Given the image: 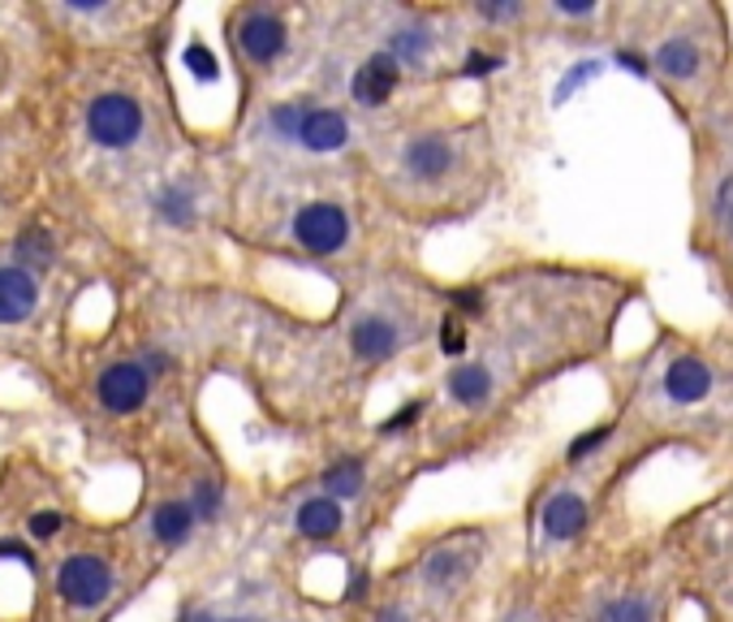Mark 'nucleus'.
<instances>
[{
  "instance_id": "1",
  "label": "nucleus",
  "mask_w": 733,
  "mask_h": 622,
  "mask_svg": "<svg viewBox=\"0 0 733 622\" xmlns=\"http://www.w3.org/2000/svg\"><path fill=\"white\" fill-rule=\"evenodd\" d=\"M293 243L311 256H337L345 243H349V216L342 204H328V200H315V204H302L293 216Z\"/></svg>"
},
{
  "instance_id": "2",
  "label": "nucleus",
  "mask_w": 733,
  "mask_h": 622,
  "mask_svg": "<svg viewBox=\"0 0 733 622\" xmlns=\"http://www.w3.org/2000/svg\"><path fill=\"white\" fill-rule=\"evenodd\" d=\"M87 130L99 148H130L143 135V108L130 96H99L87 108Z\"/></svg>"
},
{
  "instance_id": "3",
  "label": "nucleus",
  "mask_w": 733,
  "mask_h": 622,
  "mask_svg": "<svg viewBox=\"0 0 733 622\" xmlns=\"http://www.w3.org/2000/svg\"><path fill=\"white\" fill-rule=\"evenodd\" d=\"M61 597L69 601V605H78V610H91L99 605L108 592H112V570L104 567L99 558L91 554H78V558H69L65 567H61Z\"/></svg>"
},
{
  "instance_id": "4",
  "label": "nucleus",
  "mask_w": 733,
  "mask_h": 622,
  "mask_svg": "<svg viewBox=\"0 0 733 622\" xmlns=\"http://www.w3.org/2000/svg\"><path fill=\"white\" fill-rule=\"evenodd\" d=\"M147 389H151V372L143 363H112L99 376V403L117 415L139 411L147 403Z\"/></svg>"
},
{
  "instance_id": "5",
  "label": "nucleus",
  "mask_w": 733,
  "mask_h": 622,
  "mask_svg": "<svg viewBox=\"0 0 733 622\" xmlns=\"http://www.w3.org/2000/svg\"><path fill=\"white\" fill-rule=\"evenodd\" d=\"M285 44H290V31H285V22H281L277 13H268V9L246 13L242 26H238V49H242L250 61H259V65L277 61V56L285 52Z\"/></svg>"
},
{
  "instance_id": "6",
  "label": "nucleus",
  "mask_w": 733,
  "mask_h": 622,
  "mask_svg": "<svg viewBox=\"0 0 733 622\" xmlns=\"http://www.w3.org/2000/svg\"><path fill=\"white\" fill-rule=\"evenodd\" d=\"M397 83H401V65L392 61L389 52H371V56L358 65L349 92H354V100L363 104V108H380V104L397 92Z\"/></svg>"
},
{
  "instance_id": "7",
  "label": "nucleus",
  "mask_w": 733,
  "mask_h": 622,
  "mask_svg": "<svg viewBox=\"0 0 733 622\" xmlns=\"http://www.w3.org/2000/svg\"><path fill=\"white\" fill-rule=\"evenodd\" d=\"M349 351H354V360L363 363H385L401 351V329L392 320H385V315H363L349 329Z\"/></svg>"
},
{
  "instance_id": "8",
  "label": "nucleus",
  "mask_w": 733,
  "mask_h": 622,
  "mask_svg": "<svg viewBox=\"0 0 733 622\" xmlns=\"http://www.w3.org/2000/svg\"><path fill=\"white\" fill-rule=\"evenodd\" d=\"M665 394H669V403H678V407L703 403V398L712 394V367L703 360H694V355L673 360L665 367Z\"/></svg>"
},
{
  "instance_id": "9",
  "label": "nucleus",
  "mask_w": 733,
  "mask_h": 622,
  "mask_svg": "<svg viewBox=\"0 0 733 622\" xmlns=\"http://www.w3.org/2000/svg\"><path fill=\"white\" fill-rule=\"evenodd\" d=\"M401 164H406V173L419 178V182H440V178L453 169V148H449V139H440V135H414V139L406 143V152H401Z\"/></svg>"
},
{
  "instance_id": "10",
  "label": "nucleus",
  "mask_w": 733,
  "mask_h": 622,
  "mask_svg": "<svg viewBox=\"0 0 733 622\" xmlns=\"http://www.w3.org/2000/svg\"><path fill=\"white\" fill-rule=\"evenodd\" d=\"M586 518H591V511H586V502L579 493H552V497L543 502L539 523H543V536H548V540H574V536H583Z\"/></svg>"
},
{
  "instance_id": "11",
  "label": "nucleus",
  "mask_w": 733,
  "mask_h": 622,
  "mask_svg": "<svg viewBox=\"0 0 733 622\" xmlns=\"http://www.w3.org/2000/svg\"><path fill=\"white\" fill-rule=\"evenodd\" d=\"M40 303V286L31 268H0V324L26 320Z\"/></svg>"
},
{
  "instance_id": "12",
  "label": "nucleus",
  "mask_w": 733,
  "mask_h": 622,
  "mask_svg": "<svg viewBox=\"0 0 733 622\" xmlns=\"http://www.w3.org/2000/svg\"><path fill=\"white\" fill-rule=\"evenodd\" d=\"M345 139H349V126H345V117L337 108H311L306 112V121H302V135H298V143L306 148V152H342Z\"/></svg>"
},
{
  "instance_id": "13",
  "label": "nucleus",
  "mask_w": 733,
  "mask_h": 622,
  "mask_svg": "<svg viewBox=\"0 0 733 622\" xmlns=\"http://www.w3.org/2000/svg\"><path fill=\"white\" fill-rule=\"evenodd\" d=\"M293 523H298V532H302L306 540L324 545V540H333V536L342 532V502L328 497V493H324V497H311V502L298 506Z\"/></svg>"
},
{
  "instance_id": "14",
  "label": "nucleus",
  "mask_w": 733,
  "mask_h": 622,
  "mask_svg": "<svg viewBox=\"0 0 733 622\" xmlns=\"http://www.w3.org/2000/svg\"><path fill=\"white\" fill-rule=\"evenodd\" d=\"M444 389H449V398L457 403V407H484L492 398V372L484 363H457L449 376H444Z\"/></svg>"
},
{
  "instance_id": "15",
  "label": "nucleus",
  "mask_w": 733,
  "mask_h": 622,
  "mask_svg": "<svg viewBox=\"0 0 733 622\" xmlns=\"http://www.w3.org/2000/svg\"><path fill=\"white\" fill-rule=\"evenodd\" d=\"M471 570H475V554H466V549H436L428 558V567H423V579L436 592H457L471 579Z\"/></svg>"
},
{
  "instance_id": "16",
  "label": "nucleus",
  "mask_w": 733,
  "mask_h": 622,
  "mask_svg": "<svg viewBox=\"0 0 733 622\" xmlns=\"http://www.w3.org/2000/svg\"><path fill=\"white\" fill-rule=\"evenodd\" d=\"M699 65H703V56H699V49L690 40H665L656 49V69L665 78H673V83H690L699 74Z\"/></svg>"
},
{
  "instance_id": "17",
  "label": "nucleus",
  "mask_w": 733,
  "mask_h": 622,
  "mask_svg": "<svg viewBox=\"0 0 733 622\" xmlns=\"http://www.w3.org/2000/svg\"><path fill=\"white\" fill-rule=\"evenodd\" d=\"M195 523L198 518L195 511H191V502H164V506L151 515V532H155L160 545H182Z\"/></svg>"
},
{
  "instance_id": "18",
  "label": "nucleus",
  "mask_w": 733,
  "mask_h": 622,
  "mask_svg": "<svg viewBox=\"0 0 733 622\" xmlns=\"http://www.w3.org/2000/svg\"><path fill=\"white\" fill-rule=\"evenodd\" d=\"M363 484H367V471H363L358 459H337V463L324 471V489H328V497H337V502L363 497Z\"/></svg>"
},
{
  "instance_id": "19",
  "label": "nucleus",
  "mask_w": 733,
  "mask_h": 622,
  "mask_svg": "<svg viewBox=\"0 0 733 622\" xmlns=\"http://www.w3.org/2000/svg\"><path fill=\"white\" fill-rule=\"evenodd\" d=\"M389 56L397 65H423L432 56V35L423 26H401L389 35Z\"/></svg>"
},
{
  "instance_id": "20",
  "label": "nucleus",
  "mask_w": 733,
  "mask_h": 622,
  "mask_svg": "<svg viewBox=\"0 0 733 622\" xmlns=\"http://www.w3.org/2000/svg\"><path fill=\"white\" fill-rule=\"evenodd\" d=\"M595 622H656V610H651V601L647 597H613V601H604L600 605V614Z\"/></svg>"
},
{
  "instance_id": "21",
  "label": "nucleus",
  "mask_w": 733,
  "mask_h": 622,
  "mask_svg": "<svg viewBox=\"0 0 733 622\" xmlns=\"http://www.w3.org/2000/svg\"><path fill=\"white\" fill-rule=\"evenodd\" d=\"M155 212H160L169 225H191V221H195V200H191L186 186H169V191H160Z\"/></svg>"
},
{
  "instance_id": "22",
  "label": "nucleus",
  "mask_w": 733,
  "mask_h": 622,
  "mask_svg": "<svg viewBox=\"0 0 733 622\" xmlns=\"http://www.w3.org/2000/svg\"><path fill=\"white\" fill-rule=\"evenodd\" d=\"M306 112L311 108H302V104H277L272 112H268V126L281 135V139H293L298 143V135H302V121H306Z\"/></svg>"
},
{
  "instance_id": "23",
  "label": "nucleus",
  "mask_w": 733,
  "mask_h": 622,
  "mask_svg": "<svg viewBox=\"0 0 733 622\" xmlns=\"http://www.w3.org/2000/svg\"><path fill=\"white\" fill-rule=\"evenodd\" d=\"M220 502H225L220 484H216V480H198V484H195V502H191V511H195L198 523H212V518L220 515Z\"/></svg>"
},
{
  "instance_id": "24",
  "label": "nucleus",
  "mask_w": 733,
  "mask_h": 622,
  "mask_svg": "<svg viewBox=\"0 0 733 622\" xmlns=\"http://www.w3.org/2000/svg\"><path fill=\"white\" fill-rule=\"evenodd\" d=\"M608 437H613V428H608V423H600V428H591V432H583V437H574V441H570V450H565V459H570V463H583L586 454H595V450H600V446H604V441H608Z\"/></svg>"
},
{
  "instance_id": "25",
  "label": "nucleus",
  "mask_w": 733,
  "mask_h": 622,
  "mask_svg": "<svg viewBox=\"0 0 733 622\" xmlns=\"http://www.w3.org/2000/svg\"><path fill=\"white\" fill-rule=\"evenodd\" d=\"M440 351L453 360V355H466V324L462 320H453V315H444L440 320Z\"/></svg>"
},
{
  "instance_id": "26",
  "label": "nucleus",
  "mask_w": 733,
  "mask_h": 622,
  "mask_svg": "<svg viewBox=\"0 0 733 622\" xmlns=\"http://www.w3.org/2000/svg\"><path fill=\"white\" fill-rule=\"evenodd\" d=\"M186 69L195 74L198 83H216V74H220L216 56L203 49V44H191V49H186Z\"/></svg>"
},
{
  "instance_id": "27",
  "label": "nucleus",
  "mask_w": 733,
  "mask_h": 622,
  "mask_svg": "<svg viewBox=\"0 0 733 622\" xmlns=\"http://www.w3.org/2000/svg\"><path fill=\"white\" fill-rule=\"evenodd\" d=\"M419 415H423V403H419V398H414V403H401V407L392 411V419H385V423H380V432H385V437H392V432H406V428H410Z\"/></svg>"
},
{
  "instance_id": "28",
  "label": "nucleus",
  "mask_w": 733,
  "mask_h": 622,
  "mask_svg": "<svg viewBox=\"0 0 733 622\" xmlns=\"http://www.w3.org/2000/svg\"><path fill=\"white\" fill-rule=\"evenodd\" d=\"M475 13H479V18H488V22H509V18H518V13H522V4H518V0H479V4H475Z\"/></svg>"
},
{
  "instance_id": "29",
  "label": "nucleus",
  "mask_w": 733,
  "mask_h": 622,
  "mask_svg": "<svg viewBox=\"0 0 733 622\" xmlns=\"http://www.w3.org/2000/svg\"><path fill=\"white\" fill-rule=\"evenodd\" d=\"M595 69H600L595 61H579V65H574V69L565 74V83L557 87V104L565 100V96H574V92H579V87H583V83H586V78H595Z\"/></svg>"
},
{
  "instance_id": "30",
  "label": "nucleus",
  "mask_w": 733,
  "mask_h": 622,
  "mask_svg": "<svg viewBox=\"0 0 733 622\" xmlns=\"http://www.w3.org/2000/svg\"><path fill=\"white\" fill-rule=\"evenodd\" d=\"M492 69H500V56H488V52H471L466 65H462L466 78H488Z\"/></svg>"
},
{
  "instance_id": "31",
  "label": "nucleus",
  "mask_w": 733,
  "mask_h": 622,
  "mask_svg": "<svg viewBox=\"0 0 733 622\" xmlns=\"http://www.w3.org/2000/svg\"><path fill=\"white\" fill-rule=\"evenodd\" d=\"M18 259H35V264H44V259H48L44 238H40V234H26V238H18Z\"/></svg>"
},
{
  "instance_id": "32",
  "label": "nucleus",
  "mask_w": 733,
  "mask_h": 622,
  "mask_svg": "<svg viewBox=\"0 0 733 622\" xmlns=\"http://www.w3.org/2000/svg\"><path fill=\"white\" fill-rule=\"evenodd\" d=\"M61 523H65V518L56 515V511H44V515L31 518V532H35L40 540H48V536H56V532H61Z\"/></svg>"
},
{
  "instance_id": "33",
  "label": "nucleus",
  "mask_w": 733,
  "mask_h": 622,
  "mask_svg": "<svg viewBox=\"0 0 733 622\" xmlns=\"http://www.w3.org/2000/svg\"><path fill=\"white\" fill-rule=\"evenodd\" d=\"M552 9L565 13V18H591V13H595V0H552Z\"/></svg>"
},
{
  "instance_id": "34",
  "label": "nucleus",
  "mask_w": 733,
  "mask_h": 622,
  "mask_svg": "<svg viewBox=\"0 0 733 622\" xmlns=\"http://www.w3.org/2000/svg\"><path fill=\"white\" fill-rule=\"evenodd\" d=\"M453 308H466V315L484 311V294L479 290H453Z\"/></svg>"
},
{
  "instance_id": "35",
  "label": "nucleus",
  "mask_w": 733,
  "mask_h": 622,
  "mask_svg": "<svg viewBox=\"0 0 733 622\" xmlns=\"http://www.w3.org/2000/svg\"><path fill=\"white\" fill-rule=\"evenodd\" d=\"M716 212H721V216H725V212H730L733 207V173H725V178H721V186H716Z\"/></svg>"
},
{
  "instance_id": "36",
  "label": "nucleus",
  "mask_w": 733,
  "mask_h": 622,
  "mask_svg": "<svg viewBox=\"0 0 733 622\" xmlns=\"http://www.w3.org/2000/svg\"><path fill=\"white\" fill-rule=\"evenodd\" d=\"M367 597V575L363 570H354L349 575V583H345V601H363Z\"/></svg>"
},
{
  "instance_id": "37",
  "label": "nucleus",
  "mask_w": 733,
  "mask_h": 622,
  "mask_svg": "<svg viewBox=\"0 0 733 622\" xmlns=\"http://www.w3.org/2000/svg\"><path fill=\"white\" fill-rule=\"evenodd\" d=\"M0 558H18V562L35 567V554H31V549H22V545H13V540H0Z\"/></svg>"
},
{
  "instance_id": "38",
  "label": "nucleus",
  "mask_w": 733,
  "mask_h": 622,
  "mask_svg": "<svg viewBox=\"0 0 733 622\" xmlns=\"http://www.w3.org/2000/svg\"><path fill=\"white\" fill-rule=\"evenodd\" d=\"M617 65H622V69H630V74H638V78H643V74H647V61H643V56H635V52H617Z\"/></svg>"
},
{
  "instance_id": "39",
  "label": "nucleus",
  "mask_w": 733,
  "mask_h": 622,
  "mask_svg": "<svg viewBox=\"0 0 733 622\" xmlns=\"http://www.w3.org/2000/svg\"><path fill=\"white\" fill-rule=\"evenodd\" d=\"M147 372H164V367H169V360H164V355H160V351H147V363H143Z\"/></svg>"
},
{
  "instance_id": "40",
  "label": "nucleus",
  "mask_w": 733,
  "mask_h": 622,
  "mask_svg": "<svg viewBox=\"0 0 733 622\" xmlns=\"http://www.w3.org/2000/svg\"><path fill=\"white\" fill-rule=\"evenodd\" d=\"M182 622H220V619H212V614H203V610H191V614H182Z\"/></svg>"
},
{
  "instance_id": "41",
  "label": "nucleus",
  "mask_w": 733,
  "mask_h": 622,
  "mask_svg": "<svg viewBox=\"0 0 733 622\" xmlns=\"http://www.w3.org/2000/svg\"><path fill=\"white\" fill-rule=\"evenodd\" d=\"M380 622H401V610H385V614H380Z\"/></svg>"
},
{
  "instance_id": "42",
  "label": "nucleus",
  "mask_w": 733,
  "mask_h": 622,
  "mask_svg": "<svg viewBox=\"0 0 733 622\" xmlns=\"http://www.w3.org/2000/svg\"><path fill=\"white\" fill-rule=\"evenodd\" d=\"M725 225H730V234H733V207L725 212Z\"/></svg>"
},
{
  "instance_id": "43",
  "label": "nucleus",
  "mask_w": 733,
  "mask_h": 622,
  "mask_svg": "<svg viewBox=\"0 0 733 622\" xmlns=\"http://www.w3.org/2000/svg\"><path fill=\"white\" fill-rule=\"evenodd\" d=\"M220 622H255V619H220Z\"/></svg>"
}]
</instances>
